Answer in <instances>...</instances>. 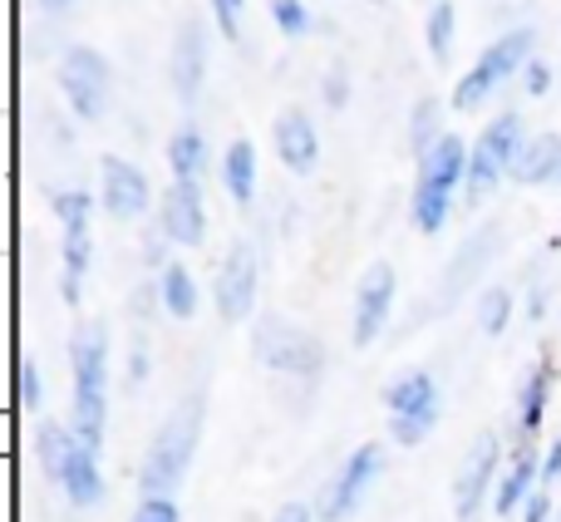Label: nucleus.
I'll return each instance as SVG.
<instances>
[{"label":"nucleus","instance_id":"1","mask_svg":"<svg viewBox=\"0 0 561 522\" xmlns=\"http://www.w3.org/2000/svg\"><path fill=\"white\" fill-rule=\"evenodd\" d=\"M69 375H75V434L89 449H104L108 434V385H114V365H108V326L104 320H84L69 336Z\"/></svg>","mask_w":561,"mask_h":522},{"label":"nucleus","instance_id":"14","mask_svg":"<svg viewBox=\"0 0 561 522\" xmlns=\"http://www.w3.org/2000/svg\"><path fill=\"white\" fill-rule=\"evenodd\" d=\"M99 203H104V213L114 217V223H138V217L148 213V203H153V183L144 178L138 163L108 154L104 163H99Z\"/></svg>","mask_w":561,"mask_h":522},{"label":"nucleus","instance_id":"20","mask_svg":"<svg viewBox=\"0 0 561 522\" xmlns=\"http://www.w3.org/2000/svg\"><path fill=\"white\" fill-rule=\"evenodd\" d=\"M493 247H497V227H483L478 237H468L463 242V252L454 257V266L444 271V300L438 306H454L458 296H463V286L478 276V271L488 266V257H493Z\"/></svg>","mask_w":561,"mask_h":522},{"label":"nucleus","instance_id":"10","mask_svg":"<svg viewBox=\"0 0 561 522\" xmlns=\"http://www.w3.org/2000/svg\"><path fill=\"white\" fill-rule=\"evenodd\" d=\"M108 79H114L108 59L89 45H75L59 59V89H65L69 109H75L79 118H89V124L104 118V109H108Z\"/></svg>","mask_w":561,"mask_h":522},{"label":"nucleus","instance_id":"40","mask_svg":"<svg viewBox=\"0 0 561 522\" xmlns=\"http://www.w3.org/2000/svg\"><path fill=\"white\" fill-rule=\"evenodd\" d=\"M542 89H547V65L533 59V65H527V94H542Z\"/></svg>","mask_w":561,"mask_h":522},{"label":"nucleus","instance_id":"37","mask_svg":"<svg viewBox=\"0 0 561 522\" xmlns=\"http://www.w3.org/2000/svg\"><path fill=\"white\" fill-rule=\"evenodd\" d=\"M542 484H547V488H557V484H561V439L542 454Z\"/></svg>","mask_w":561,"mask_h":522},{"label":"nucleus","instance_id":"36","mask_svg":"<svg viewBox=\"0 0 561 522\" xmlns=\"http://www.w3.org/2000/svg\"><path fill=\"white\" fill-rule=\"evenodd\" d=\"M272 522H320V513L310 503H300V498H290V503H280L272 513Z\"/></svg>","mask_w":561,"mask_h":522},{"label":"nucleus","instance_id":"6","mask_svg":"<svg viewBox=\"0 0 561 522\" xmlns=\"http://www.w3.org/2000/svg\"><path fill=\"white\" fill-rule=\"evenodd\" d=\"M385 409H389V439L399 449H414L434 434L438 415H444V395H438V379L428 370H409L394 385L385 389Z\"/></svg>","mask_w":561,"mask_h":522},{"label":"nucleus","instance_id":"4","mask_svg":"<svg viewBox=\"0 0 561 522\" xmlns=\"http://www.w3.org/2000/svg\"><path fill=\"white\" fill-rule=\"evenodd\" d=\"M523 144H527V134H523V114H517V109L497 114L493 124L478 134L473 154H468V178H463V203H468V207L488 203V197L497 193V183L513 173V163H517V154H523Z\"/></svg>","mask_w":561,"mask_h":522},{"label":"nucleus","instance_id":"29","mask_svg":"<svg viewBox=\"0 0 561 522\" xmlns=\"http://www.w3.org/2000/svg\"><path fill=\"white\" fill-rule=\"evenodd\" d=\"M438 99H419L414 104V118H409V148H414L419 158L428 154V148L438 144Z\"/></svg>","mask_w":561,"mask_h":522},{"label":"nucleus","instance_id":"3","mask_svg":"<svg viewBox=\"0 0 561 522\" xmlns=\"http://www.w3.org/2000/svg\"><path fill=\"white\" fill-rule=\"evenodd\" d=\"M468 178V148L463 138L444 134L424 158H419V183H414V227L424 237L444 232L448 213H454V197L463 193Z\"/></svg>","mask_w":561,"mask_h":522},{"label":"nucleus","instance_id":"30","mask_svg":"<svg viewBox=\"0 0 561 522\" xmlns=\"http://www.w3.org/2000/svg\"><path fill=\"white\" fill-rule=\"evenodd\" d=\"M15 385H20V409L39 415V409H45V379H39V365L30 355L15 360Z\"/></svg>","mask_w":561,"mask_h":522},{"label":"nucleus","instance_id":"41","mask_svg":"<svg viewBox=\"0 0 561 522\" xmlns=\"http://www.w3.org/2000/svg\"><path fill=\"white\" fill-rule=\"evenodd\" d=\"M75 0H39V10H69Z\"/></svg>","mask_w":561,"mask_h":522},{"label":"nucleus","instance_id":"21","mask_svg":"<svg viewBox=\"0 0 561 522\" xmlns=\"http://www.w3.org/2000/svg\"><path fill=\"white\" fill-rule=\"evenodd\" d=\"M513 178L523 188H537V183H561V134H537L523 144V154H517L513 163Z\"/></svg>","mask_w":561,"mask_h":522},{"label":"nucleus","instance_id":"16","mask_svg":"<svg viewBox=\"0 0 561 522\" xmlns=\"http://www.w3.org/2000/svg\"><path fill=\"white\" fill-rule=\"evenodd\" d=\"M168 75H173L178 104H197L203 79H207V39H203V25H197V20H183V25H178L173 65H168Z\"/></svg>","mask_w":561,"mask_h":522},{"label":"nucleus","instance_id":"38","mask_svg":"<svg viewBox=\"0 0 561 522\" xmlns=\"http://www.w3.org/2000/svg\"><path fill=\"white\" fill-rule=\"evenodd\" d=\"M144 261H148V266H158V271L168 266V237H163V232H153V237L144 242Z\"/></svg>","mask_w":561,"mask_h":522},{"label":"nucleus","instance_id":"42","mask_svg":"<svg viewBox=\"0 0 561 522\" xmlns=\"http://www.w3.org/2000/svg\"><path fill=\"white\" fill-rule=\"evenodd\" d=\"M552 522H561V513H557V518H552Z\"/></svg>","mask_w":561,"mask_h":522},{"label":"nucleus","instance_id":"43","mask_svg":"<svg viewBox=\"0 0 561 522\" xmlns=\"http://www.w3.org/2000/svg\"><path fill=\"white\" fill-rule=\"evenodd\" d=\"M375 5H385V0H375Z\"/></svg>","mask_w":561,"mask_h":522},{"label":"nucleus","instance_id":"25","mask_svg":"<svg viewBox=\"0 0 561 522\" xmlns=\"http://www.w3.org/2000/svg\"><path fill=\"white\" fill-rule=\"evenodd\" d=\"M222 188L237 207H247L256 197V148L247 138H232L222 154Z\"/></svg>","mask_w":561,"mask_h":522},{"label":"nucleus","instance_id":"2","mask_svg":"<svg viewBox=\"0 0 561 522\" xmlns=\"http://www.w3.org/2000/svg\"><path fill=\"white\" fill-rule=\"evenodd\" d=\"M203 395H183L173 405V415L158 424L153 444L144 454V468H138V493L144 498H173L183 488L187 468L197 458V444H203Z\"/></svg>","mask_w":561,"mask_h":522},{"label":"nucleus","instance_id":"17","mask_svg":"<svg viewBox=\"0 0 561 522\" xmlns=\"http://www.w3.org/2000/svg\"><path fill=\"white\" fill-rule=\"evenodd\" d=\"M272 138H276V158L290 168V173H296V178L316 173L320 138H316V124H310V114H300V109H286V114H276Z\"/></svg>","mask_w":561,"mask_h":522},{"label":"nucleus","instance_id":"28","mask_svg":"<svg viewBox=\"0 0 561 522\" xmlns=\"http://www.w3.org/2000/svg\"><path fill=\"white\" fill-rule=\"evenodd\" d=\"M454 30H458V15H454V0H434L428 10V25H424V39L434 49V59H444L454 49Z\"/></svg>","mask_w":561,"mask_h":522},{"label":"nucleus","instance_id":"27","mask_svg":"<svg viewBox=\"0 0 561 522\" xmlns=\"http://www.w3.org/2000/svg\"><path fill=\"white\" fill-rule=\"evenodd\" d=\"M513 291L507 286H488L483 296L473 300V320H478V330H483V336H503L507 330V320H513Z\"/></svg>","mask_w":561,"mask_h":522},{"label":"nucleus","instance_id":"5","mask_svg":"<svg viewBox=\"0 0 561 522\" xmlns=\"http://www.w3.org/2000/svg\"><path fill=\"white\" fill-rule=\"evenodd\" d=\"M49 207H55L59 232H65V242H59V296H65V306H79L89 261H94V232H89L94 197L84 188H65V193L49 197Z\"/></svg>","mask_w":561,"mask_h":522},{"label":"nucleus","instance_id":"33","mask_svg":"<svg viewBox=\"0 0 561 522\" xmlns=\"http://www.w3.org/2000/svg\"><path fill=\"white\" fill-rule=\"evenodd\" d=\"M128 522H178V503L173 498H138Z\"/></svg>","mask_w":561,"mask_h":522},{"label":"nucleus","instance_id":"12","mask_svg":"<svg viewBox=\"0 0 561 522\" xmlns=\"http://www.w3.org/2000/svg\"><path fill=\"white\" fill-rule=\"evenodd\" d=\"M394 296H399L394 266L389 261H369L365 276L355 281V326H350L355 345H375L385 336L389 316H394Z\"/></svg>","mask_w":561,"mask_h":522},{"label":"nucleus","instance_id":"35","mask_svg":"<svg viewBox=\"0 0 561 522\" xmlns=\"http://www.w3.org/2000/svg\"><path fill=\"white\" fill-rule=\"evenodd\" d=\"M148 379V340L144 336H134V350H128V385H144Z\"/></svg>","mask_w":561,"mask_h":522},{"label":"nucleus","instance_id":"31","mask_svg":"<svg viewBox=\"0 0 561 522\" xmlns=\"http://www.w3.org/2000/svg\"><path fill=\"white\" fill-rule=\"evenodd\" d=\"M272 20L280 25V35H306L310 30V10H306V0H272Z\"/></svg>","mask_w":561,"mask_h":522},{"label":"nucleus","instance_id":"18","mask_svg":"<svg viewBox=\"0 0 561 522\" xmlns=\"http://www.w3.org/2000/svg\"><path fill=\"white\" fill-rule=\"evenodd\" d=\"M59 493H65L69 508H79V513H89V508L104 503L108 484H104V468H99V449H89L84 439H79L75 454H69L65 478H59Z\"/></svg>","mask_w":561,"mask_h":522},{"label":"nucleus","instance_id":"7","mask_svg":"<svg viewBox=\"0 0 561 522\" xmlns=\"http://www.w3.org/2000/svg\"><path fill=\"white\" fill-rule=\"evenodd\" d=\"M533 45H537V30L533 25H517L513 35H503L497 45H488L483 59H473V69L458 79L454 109H473V104H483L493 89H503L507 79L517 75V69L533 65Z\"/></svg>","mask_w":561,"mask_h":522},{"label":"nucleus","instance_id":"39","mask_svg":"<svg viewBox=\"0 0 561 522\" xmlns=\"http://www.w3.org/2000/svg\"><path fill=\"white\" fill-rule=\"evenodd\" d=\"M325 99H330V109L345 104V69H330V79H325Z\"/></svg>","mask_w":561,"mask_h":522},{"label":"nucleus","instance_id":"22","mask_svg":"<svg viewBox=\"0 0 561 522\" xmlns=\"http://www.w3.org/2000/svg\"><path fill=\"white\" fill-rule=\"evenodd\" d=\"M75 444H79L75 424H59V419H39L35 454H39V474H45L55 488H59V478H65V464H69V454H75Z\"/></svg>","mask_w":561,"mask_h":522},{"label":"nucleus","instance_id":"15","mask_svg":"<svg viewBox=\"0 0 561 522\" xmlns=\"http://www.w3.org/2000/svg\"><path fill=\"white\" fill-rule=\"evenodd\" d=\"M158 232L173 247H203V237H207L203 183H173L158 197Z\"/></svg>","mask_w":561,"mask_h":522},{"label":"nucleus","instance_id":"32","mask_svg":"<svg viewBox=\"0 0 561 522\" xmlns=\"http://www.w3.org/2000/svg\"><path fill=\"white\" fill-rule=\"evenodd\" d=\"M242 15H247V0H213V20L227 39L242 35Z\"/></svg>","mask_w":561,"mask_h":522},{"label":"nucleus","instance_id":"24","mask_svg":"<svg viewBox=\"0 0 561 522\" xmlns=\"http://www.w3.org/2000/svg\"><path fill=\"white\" fill-rule=\"evenodd\" d=\"M197 281H193V271L183 266V261H168L163 271H158V306L168 310L173 320H193L197 316Z\"/></svg>","mask_w":561,"mask_h":522},{"label":"nucleus","instance_id":"8","mask_svg":"<svg viewBox=\"0 0 561 522\" xmlns=\"http://www.w3.org/2000/svg\"><path fill=\"white\" fill-rule=\"evenodd\" d=\"M252 350L266 370H276V375H296V379H316L320 360H325L320 340H310L306 330L290 326L286 316H266L252 336Z\"/></svg>","mask_w":561,"mask_h":522},{"label":"nucleus","instance_id":"11","mask_svg":"<svg viewBox=\"0 0 561 522\" xmlns=\"http://www.w3.org/2000/svg\"><path fill=\"white\" fill-rule=\"evenodd\" d=\"M497 464H503V444H497V434H478L473 449L463 454V464H458V474H454V518L458 522H478L488 493H493L497 478H503Z\"/></svg>","mask_w":561,"mask_h":522},{"label":"nucleus","instance_id":"26","mask_svg":"<svg viewBox=\"0 0 561 522\" xmlns=\"http://www.w3.org/2000/svg\"><path fill=\"white\" fill-rule=\"evenodd\" d=\"M547 395H552V365L537 360L523 375V385H517V429H523V434H537V424H542V415H547Z\"/></svg>","mask_w":561,"mask_h":522},{"label":"nucleus","instance_id":"23","mask_svg":"<svg viewBox=\"0 0 561 522\" xmlns=\"http://www.w3.org/2000/svg\"><path fill=\"white\" fill-rule=\"evenodd\" d=\"M168 168H173V183H203L207 173V138L203 128L183 124L168 138Z\"/></svg>","mask_w":561,"mask_h":522},{"label":"nucleus","instance_id":"9","mask_svg":"<svg viewBox=\"0 0 561 522\" xmlns=\"http://www.w3.org/2000/svg\"><path fill=\"white\" fill-rule=\"evenodd\" d=\"M379 474H385V444H359L355 454L340 464V474L325 484V493H320V503H316L320 522H345L369 498Z\"/></svg>","mask_w":561,"mask_h":522},{"label":"nucleus","instance_id":"34","mask_svg":"<svg viewBox=\"0 0 561 522\" xmlns=\"http://www.w3.org/2000/svg\"><path fill=\"white\" fill-rule=\"evenodd\" d=\"M552 488L547 484H537V493L527 498V508H523V522H552Z\"/></svg>","mask_w":561,"mask_h":522},{"label":"nucleus","instance_id":"19","mask_svg":"<svg viewBox=\"0 0 561 522\" xmlns=\"http://www.w3.org/2000/svg\"><path fill=\"white\" fill-rule=\"evenodd\" d=\"M537 484H542V458L533 454V444H523V449L513 454V464L503 468L497 488H493V513H497V518L523 513L527 498L537 493Z\"/></svg>","mask_w":561,"mask_h":522},{"label":"nucleus","instance_id":"13","mask_svg":"<svg viewBox=\"0 0 561 522\" xmlns=\"http://www.w3.org/2000/svg\"><path fill=\"white\" fill-rule=\"evenodd\" d=\"M256 281H262V266H256L252 242H232V252L222 257V266H217V281H213L217 316H222L227 326H237V320L252 316V306H256Z\"/></svg>","mask_w":561,"mask_h":522}]
</instances>
